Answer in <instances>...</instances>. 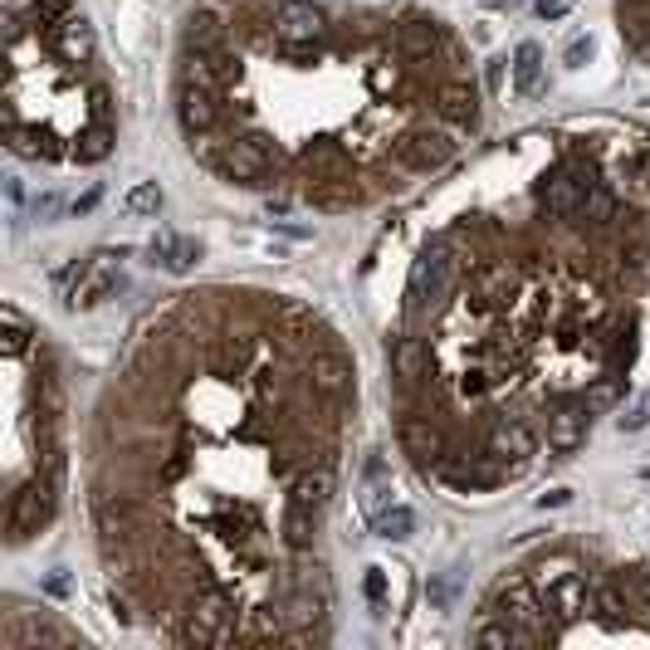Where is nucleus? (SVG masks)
Here are the masks:
<instances>
[{
	"instance_id": "nucleus-1",
	"label": "nucleus",
	"mask_w": 650,
	"mask_h": 650,
	"mask_svg": "<svg viewBox=\"0 0 650 650\" xmlns=\"http://www.w3.org/2000/svg\"><path fill=\"white\" fill-rule=\"evenodd\" d=\"M582 191H587V177H577L572 167L543 171L533 181V206H538L543 220L552 226H582Z\"/></svg>"
},
{
	"instance_id": "nucleus-10",
	"label": "nucleus",
	"mask_w": 650,
	"mask_h": 650,
	"mask_svg": "<svg viewBox=\"0 0 650 650\" xmlns=\"http://www.w3.org/2000/svg\"><path fill=\"white\" fill-rule=\"evenodd\" d=\"M582 226H591V230L621 226V201L611 196L607 187H597V181H587V191H582Z\"/></svg>"
},
{
	"instance_id": "nucleus-17",
	"label": "nucleus",
	"mask_w": 650,
	"mask_h": 650,
	"mask_svg": "<svg viewBox=\"0 0 650 650\" xmlns=\"http://www.w3.org/2000/svg\"><path fill=\"white\" fill-rule=\"evenodd\" d=\"M123 206H128V216H157V211H162V187H157V181H138Z\"/></svg>"
},
{
	"instance_id": "nucleus-12",
	"label": "nucleus",
	"mask_w": 650,
	"mask_h": 650,
	"mask_svg": "<svg viewBox=\"0 0 650 650\" xmlns=\"http://www.w3.org/2000/svg\"><path fill=\"white\" fill-rule=\"evenodd\" d=\"M543 84V50L533 40H523L519 50H513V93H523V99H533Z\"/></svg>"
},
{
	"instance_id": "nucleus-9",
	"label": "nucleus",
	"mask_w": 650,
	"mask_h": 650,
	"mask_svg": "<svg viewBox=\"0 0 650 650\" xmlns=\"http://www.w3.org/2000/svg\"><path fill=\"white\" fill-rule=\"evenodd\" d=\"M196 259H201V240H181V235H171V230H162V235L152 240V265L171 269V275L191 269Z\"/></svg>"
},
{
	"instance_id": "nucleus-14",
	"label": "nucleus",
	"mask_w": 650,
	"mask_h": 650,
	"mask_svg": "<svg viewBox=\"0 0 650 650\" xmlns=\"http://www.w3.org/2000/svg\"><path fill=\"white\" fill-rule=\"evenodd\" d=\"M372 528H377V538H386V543H406L416 533V513L406 509V504H386L372 519Z\"/></svg>"
},
{
	"instance_id": "nucleus-24",
	"label": "nucleus",
	"mask_w": 650,
	"mask_h": 650,
	"mask_svg": "<svg viewBox=\"0 0 650 650\" xmlns=\"http://www.w3.org/2000/svg\"><path fill=\"white\" fill-rule=\"evenodd\" d=\"M484 84H489V93L504 89V60H489V69H484Z\"/></svg>"
},
{
	"instance_id": "nucleus-28",
	"label": "nucleus",
	"mask_w": 650,
	"mask_h": 650,
	"mask_svg": "<svg viewBox=\"0 0 650 650\" xmlns=\"http://www.w3.org/2000/svg\"><path fill=\"white\" fill-rule=\"evenodd\" d=\"M646 480H650V464H646Z\"/></svg>"
},
{
	"instance_id": "nucleus-21",
	"label": "nucleus",
	"mask_w": 650,
	"mask_h": 650,
	"mask_svg": "<svg viewBox=\"0 0 650 650\" xmlns=\"http://www.w3.org/2000/svg\"><path fill=\"white\" fill-rule=\"evenodd\" d=\"M60 206H64V201H60V196H50V191H44V196H35V201H30L35 220H54V216H60Z\"/></svg>"
},
{
	"instance_id": "nucleus-3",
	"label": "nucleus",
	"mask_w": 650,
	"mask_h": 650,
	"mask_svg": "<svg viewBox=\"0 0 650 650\" xmlns=\"http://www.w3.org/2000/svg\"><path fill=\"white\" fill-rule=\"evenodd\" d=\"M455 148H460V132L455 128H416L402 138L396 157H402L406 171H435L455 157Z\"/></svg>"
},
{
	"instance_id": "nucleus-4",
	"label": "nucleus",
	"mask_w": 650,
	"mask_h": 650,
	"mask_svg": "<svg viewBox=\"0 0 650 650\" xmlns=\"http://www.w3.org/2000/svg\"><path fill=\"white\" fill-rule=\"evenodd\" d=\"M323 35V11L318 5H308V0H279L275 11V40L284 44V50H308V44Z\"/></svg>"
},
{
	"instance_id": "nucleus-16",
	"label": "nucleus",
	"mask_w": 650,
	"mask_h": 650,
	"mask_svg": "<svg viewBox=\"0 0 650 650\" xmlns=\"http://www.w3.org/2000/svg\"><path fill=\"white\" fill-rule=\"evenodd\" d=\"M392 372H396V377H421V372H425V347H421V337H396V343H392Z\"/></svg>"
},
{
	"instance_id": "nucleus-5",
	"label": "nucleus",
	"mask_w": 650,
	"mask_h": 650,
	"mask_svg": "<svg viewBox=\"0 0 650 650\" xmlns=\"http://www.w3.org/2000/svg\"><path fill=\"white\" fill-rule=\"evenodd\" d=\"M489 455L504 464L528 460V455H538V431H533L528 421H519V416H504V421L489 431Z\"/></svg>"
},
{
	"instance_id": "nucleus-26",
	"label": "nucleus",
	"mask_w": 650,
	"mask_h": 650,
	"mask_svg": "<svg viewBox=\"0 0 650 650\" xmlns=\"http://www.w3.org/2000/svg\"><path fill=\"white\" fill-rule=\"evenodd\" d=\"M568 499H572L568 489H552V494H543V499H538V509H562Z\"/></svg>"
},
{
	"instance_id": "nucleus-18",
	"label": "nucleus",
	"mask_w": 650,
	"mask_h": 650,
	"mask_svg": "<svg viewBox=\"0 0 650 650\" xmlns=\"http://www.w3.org/2000/svg\"><path fill=\"white\" fill-rule=\"evenodd\" d=\"M616 425H621V431H646V425H650V392H640L636 402L616 416Z\"/></svg>"
},
{
	"instance_id": "nucleus-7",
	"label": "nucleus",
	"mask_w": 650,
	"mask_h": 650,
	"mask_svg": "<svg viewBox=\"0 0 650 650\" xmlns=\"http://www.w3.org/2000/svg\"><path fill=\"white\" fill-rule=\"evenodd\" d=\"M402 445H406V455H411L421 470H441V460H445V441H441V431L435 425H425V421H402Z\"/></svg>"
},
{
	"instance_id": "nucleus-8",
	"label": "nucleus",
	"mask_w": 650,
	"mask_h": 650,
	"mask_svg": "<svg viewBox=\"0 0 650 650\" xmlns=\"http://www.w3.org/2000/svg\"><path fill=\"white\" fill-rule=\"evenodd\" d=\"M333 489H337V470H333V464H314V470H304L294 480V494H289V499L323 513L328 504H333Z\"/></svg>"
},
{
	"instance_id": "nucleus-13",
	"label": "nucleus",
	"mask_w": 650,
	"mask_h": 650,
	"mask_svg": "<svg viewBox=\"0 0 650 650\" xmlns=\"http://www.w3.org/2000/svg\"><path fill=\"white\" fill-rule=\"evenodd\" d=\"M621 386H626V377H611V372H601L597 382H587L577 392V402L587 406L591 416H607V411H616V402H621Z\"/></svg>"
},
{
	"instance_id": "nucleus-27",
	"label": "nucleus",
	"mask_w": 650,
	"mask_h": 650,
	"mask_svg": "<svg viewBox=\"0 0 650 650\" xmlns=\"http://www.w3.org/2000/svg\"><path fill=\"white\" fill-rule=\"evenodd\" d=\"M5 191H11V201H15V206H21V201H25V187H21V177H5Z\"/></svg>"
},
{
	"instance_id": "nucleus-19",
	"label": "nucleus",
	"mask_w": 650,
	"mask_h": 650,
	"mask_svg": "<svg viewBox=\"0 0 650 650\" xmlns=\"http://www.w3.org/2000/svg\"><path fill=\"white\" fill-rule=\"evenodd\" d=\"M362 587H367V601H372V607H382V601H386V572L382 568H367Z\"/></svg>"
},
{
	"instance_id": "nucleus-23",
	"label": "nucleus",
	"mask_w": 650,
	"mask_h": 650,
	"mask_svg": "<svg viewBox=\"0 0 650 650\" xmlns=\"http://www.w3.org/2000/svg\"><path fill=\"white\" fill-rule=\"evenodd\" d=\"M93 206H99V187H89V191H84V196H74V201H69V211H74V216H84V211H93Z\"/></svg>"
},
{
	"instance_id": "nucleus-20",
	"label": "nucleus",
	"mask_w": 650,
	"mask_h": 650,
	"mask_svg": "<svg viewBox=\"0 0 650 650\" xmlns=\"http://www.w3.org/2000/svg\"><path fill=\"white\" fill-rule=\"evenodd\" d=\"M425 597H431L435 611H445V607H450V597H455V582L450 577H435L431 587H425Z\"/></svg>"
},
{
	"instance_id": "nucleus-11",
	"label": "nucleus",
	"mask_w": 650,
	"mask_h": 650,
	"mask_svg": "<svg viewBox=\"0 0 650 650\" xmlns=\"http://www.w3.org/2000/svg\"><path fill=\"white\" fill-rule=\"evenodd\" d=\"M54 30V40H60V50H64V60H93V30H89V21L84 15H64L60 25H50Z\"/></svg>"
},
{
	"instance_id": "nucleus-25",
	"label": "nucleus",
	"mask_w": 650,
	"mask_h": 650,
	"mask_svg": "<svg viewBox=\"0 0 650 650\" xmlns=\"http://www.w3.org/2000/svg\"><path fill=\"white\" fill-rule=\"evenodd\" d=\"M587 54H591V40H572L568 44V64H582Z\"/></svg>"
},
{
	"instance_id": "nucleus-22",
	"label": "nucleus",
	"mask_w": 650,
	"mask_h": 650,
	"mask_svg": "<svg viewBox=\"0 0 650 650\" xmlns=\"http://www.w3.org/2000/svg\"><path fill=\"white\" fill-rule=\"evenodd\" d=\"M568 5H572V0H538L533 11H538V21H562V15H568Z\"/></svg>"
},
{
	"instance_id": "nucleus-6",
	"label": "nucleus",
	"mask_w": 650,
	"mask_h": 650,
	"mask_svg": "<svg viewBox=\"0 0 650 650\" xmlns=\"http://www.w3.org/2000/svg\"><path fill=\"white\" fill-rule=\"evenodd\" d=\"M587 431H591V411L582 402H568L558 416H552V425H548V450L552 455L577 450V445L587 441Z\"/></svg>"
},
{
	"instance_id": "nucleus-2",
	"label": "nucleus",
	"mask_w": 650,
	"mask_h": 650,
	"mask_svg": "<svg viewBox=\"0 0 650 650\" xmlns=\"http://www.w3.org/2000/svg\"><path fill=\"white\" fill-rule=\"evenodd\" d=\"M206 162H211V167H216L226 181H240V187H265V177L275 171V152H269L259 138L230 142L226 152H211Z\"/></svg>"
},
{
	"instance_id": "nucleus-15",
	"label": "nucleus",
	"mask_w": 650,
	"mask_h": 650,
	"mask_svg": "<svg viewBox=\"0 0 650 650\" xmlns=\"http://www.w3.org/2000/svg\"><path fill=\"white\" fill-rule=\"evenodd\" d=\"M113 152V123L109 118H93L89 132H79V148H74V157L79 162H103Z\"/></svg>"
}]
</instances>
